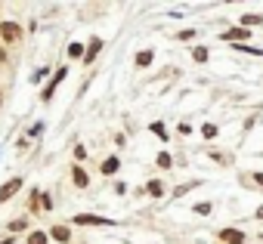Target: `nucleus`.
<instances>
[{
    "instance_id": "f8f14e48",
    "label": "nucleus",
    "mask_w": 263,
    "mask_h": 244,
    "mask_svg": "<svg viewBox=\"0 0 263 244\" xmlns=\"http://www.w3.org/2000/svg\"><path fill=\"white\" fill-rule=\"evenodd\" d=\"M263 22V16H257V13H248V16H238V25L241 28H251V25H260Z\"/></svg>"
},
{
    "instance_id": "f257e3e1",
    "label": "nucleus",
    "mask_w": 263,
    "mask_h": 244,
    "mask_svg": "<svg viewBox=\"0 0 263 244\" xmlns=\"http://www.w3.org/2000/svg\"><path fill=\"white\" fill-rule=\"evenodd\" d=\"M65 74H68V68H59V71L53 74V80H50V84H47V90L41 93V99H44V102H50V99H53V93L59 90V84L65 80Z\"/></svg>"
},
{
    "instance_id": "9d476101",
    "label": "nucleus",
    "mask_w": 263,
    "mask_h": 244,
    "mask_svg": "<svg viewBox=\"0 0 263 244\" xmlns=\"http://www.w3.org/2000/svg\"><path fill=\"white\" fill-rule=\"evenodd\" d=\"M50 235H53L56 241H62V244H65V241L71 238V229H68V226H53V229H50Z\"/></svg>"
},
{
    "instance_id": "c756f323",
    "label": "nucleus",
    "mask_w": 263,
    "mask_h": 244,
    "mask_svg": "<svg viewBox=\"0 0 263 244\" xmlns=\"http://www.w3.org/2000/svg\"><path fill=\"white\" fill-rule=\"evenodd\" d=\"M0 102H4V99H0Z\"/></svg>"
},
{
    "instance_id": "39448f33",
    "label": "nucleus",
    "mask_w": 263,
    "mask_h": 244,
    "mask_svg": "<svg viewBox=\"0 0 263 244\" xmlns=\"http://www.w3.org/2000/svg\"><path fill=\"white\" fill-rule=\"evenodd\" d=\"M223 40H232V44H241V40H251V28H229V31H223Z\"/></svg>"
},
{
    "instance_id": "dca6fc26",
    "label": "nucleus",
    "mask_w": 263,
    "mask_h": 244,
    "mask_svg": "<svg viewBox=\"0 0 263 244\" xmlns=\"http://www.w3.org/2000/svg\"><path fill=\"white\" fill-rule=\"evenodd\" d=\"M211 210H214V204H211V201H201V204H195V207H192V213H201V216H208Z\"/></svg>"
},
{
    "instance_id": "aec40b11",
    "label": "nucleus",
    "mask_w": 263,
    "mask_h": 244,
    "mask_svg": "<svg viewBox=\"0 0 263 244\" xmlns=\"http://www.w3.org/2000/svg\"><path fill=\"white\" fill-rule=\"evenodd\" d=\"M201 136L214 139V136H217V127H214V124H204V127H201Z\"/></svg>"
},
{
    "instance_id": "20e7f679",
    "label": "nucleus",
    "mask_w": 263,
    "mask_h": 244,
    "mask_svg": "<svg viewBox=\"0 0 263 244\" xmlns=\"http://www.w3.org/2000/svg\"><path fill=\"white\" fill-rule=\"evenodd\" d=\"M19 189H22V179H19V176H16V179H7L4 186H0V204H4V201H10V198L19 192Z\"/></svg>"
},
{
    "instance_id": "4468645a",
    "label": "nucleus",
    "mask_w": 263,
    "mask_h": 244,
    "mask_svg": "<svg viewBox=\"0 0 263 244\" xmlns=\"http://www.w3.org/2000/svg\"><path fill=\"white\" fill-rule=\"evenodd\" d=\"M47 241H50V235H47V232H41V229L28 235V244H47Z\"/></svg>"
},
{
    "instance_id": "cd10ccee",
    "label": "nucleus",
    "mask_w": 263,
    "mask_h": 244,
    "mask_svg": "<svg viewBox=\"0 0 263 244\" xmlns=\"http://www.w3.org/2000/svg\"><path fill=\"white\" fill-rule=\"evenodd\" d=\"M0 244H16V238H4V241H0Z\"/></svg>"
},
{
    "instance_id": "a211bd4d",
    "label": "nucleus",
    "mask_w": 263,
    "mask_h": 244,
    "mask_svg": "<svg viewBox=\"0 0 263 244\" xmlns=\"http://www.w3.org/2000/svg\"><path fill=\"white\" fill-rule=\"evenodd\" d=\"M208 56H211V53H208L204 47H195V50H192V59H195V62H208Z\"/></svg>"
},
{
    "instance_id": "1a4fd4ad",
    "label": "nucleus",
    "mask_w": 263,
    "mask_h": 244,
    "mask_svg": "<svg viewBox=\"0 0 263 244\" xmlns=\"http://www.w3.org/2000/svg\"><path fill=\"white\" fill-rule=\"evenodd\" d=\"M118 167H121V161L111 155V158H105V161H102V167H99V170H102L105 176H111V173H118Z\"/></svg>"
},
{
    "instance_id": "9b49d317",
    "label": "nucleus",
    "mask_w": 263,
    "mask_h": 244,
    "mask_svg": "<svg viewBox=\"0 0 263 244\" xmlns=\"http://www.w3.org/2000/svg\"><path fill=\"white\" fill-rule=\"evenodd\" d=\"M71 179H74V186H78V189H87V186H90V179H87V173H84L81 167H74V170H71Z\"/></svg>"
},
{
    "instance_id": "0eeeda50",
    "label": "nucleus",
    "mask_w": 263,
    "mask_h": 244,
    "mask_svg": "<svg viewBox=\"0 0 263 244\" xmlns=\"http://www.w3.org/2000/svg\"><path fill=\"white\" fill-rule=\"evenodd\" d=\"M99 50H102V40H99V37H93V40H90V47H87V53H84V62L90 65V62L99 56Z\"/></svg>"
},
{
    "instance_id": "4be33fe9",
    "label": "nucleus",
    "mask_w": 263,
    "mask_h": 244,
    "mask_svg": "<svg viewBox=\"0 0 263 244\" xmlns=\"http://www.w3.org/2000/svg\"><path fill=\"white\" fill-rule=\"evenodd\" d=\"M192 37H195V31H192V28H186V31H180V34H177V40H192Z\"/></svg>"
},
{
    "instance_id": "393cba45",
    "label": "nucleus",
    "mask_w": 263,
    "mask_h": 244,
    "mask_svg": "<svg viewBox=\"0 0 263 244\" xmlns=\"http://www.w3.org/2000/svg\"><path fill=\"white\" fill-rule=\"evenodd\" d=\"M37 133H44V124H31V130H28V136H37Z\"/></svg>"
},
{
    "instance_id": "2eb2a0df",
    "label": "nucleus",
    "mask_w": 263,
    "mask_h": 244,
    "mask_svg": "<svg viewBox=\"0 0 263 244\" xmlns=\"http://www.w3.org/2000/svg\"><path fill=\"white\" fill-rule=\"evenodd\" d=\"M155 164H158V167H164V170H167V167H174V158H171V155H167V152H161V155H158V158H155Z\"/></svg>"
},
{
    "instance_id": "f03ea898",
    "label": "nucleus",
    "mask_w": 263,
    "mask_h": 244,
    "mask_svg": "<svg viewBox=\"0 0 263 244\" xmlns=\"http://www.w3.org/2000/svg\"><path fill=\"white\" fill-rule=\"evenodd\" d=\"M217 238H220L223 244H245V238H248V235H245L241 229H220V232H217Z\"/></svg>"
},
{
    "instance_id": "7ed1b4c3",
    "label": "nucleus",
    "mask_w": 263,
    "mask_h": 244,
    "mask_svg": "<svg viewBox=\"0 0 263 244\" xmlns=\"http://www.w3.org/2000/svg\"><path fill=\"white\" fill-rule=\"evenodd\" d=\"M0 37H4L7 44H16V40L22 37V28H19L16 22H4V25H0Z\"/></svg>"
},
{
    "instance_id": "a878e982",
    "label": "nucleus",
    "mask_w": 263,
    "mask_h": 244,
    "mask_svg": "<svg viewBox=\"0 0 263 244\" xmlns=\"http://www.w3.org/2000/svg\"><path fill=\"white\" fill-rule=\"evenodd\" d=\"M74 158H78V161L87 158V149H84V146H74Z\"/></svg>"
},
{
    "instance_id": "5701e85b",
    "label": "nucleus",
    "mask_w": 263,
    "mask_h": 244,
    "mask_svg": "<svg viewBox=\"0 0 263 244\" xmlns=\"http://www.w3.org/2000/svg\"><path fill=\"white\" fill-rule=\"evenodd\" d=\"M47 74H50V68H44V65H41V68L31 74V80H41V77H47Z\"/></svg>"
},
{
    "instance_id": "412c9836",
    "label": "nucleus",
    "mask_w": 263,
    "mask_h": 244,
    "mask_svg": "<svg viewBox=\"0 0 263 244\" xmlns=\"http://www.w3.org/2000/svg\"><path fill=\"white\" fill-rule=\"evenodd\" d=\"M211 158H214V161H220V164H229V161H232V158H229V155H223V152H211Z\"/></svg>"
},
{
    "instance_id": "bb28decb",
    "label": "nucleus",
    "mask_w": 263,
    "mask_h": 244,
    "mask_svg": "<svg viewBox=\"0 0 263 244\" xmlns=\"http://www.w3.org/2000/svg\"><path fill=\"white\" fill-rule=\"evenodd\" d=\"M251 179H254V182H260V186H263V173H254V176H251Z\"/></svg>"
},
{
    "instance_id": "423d86ee",
    "label": "nucleus",
    "mask_w": 263,
    "mask_h": 244,
    "mask_svg": "<svg viewBox=\"0 0 263 244\" xmlns=\"http://www.w3.org/2000/svg\"><path fill=\"white\" fill-rule=\"evenodd\" d=\"M74 222H78V226H111V219H105V216H93V213H78Z\"/></svg>"
},
{
    "instance_id": "c85d7f7f",
    "label": "nucleus",
    "mask_w": 263,
    "mask_h": 244,
    "mask_svg": "<svg viewBox=\"0 0 263 244\" xmlns=\"http://www.w3.org/2000/svg\"><path fill=\"white\" fill-rule=\"evenodd\" d=\"M254 216H257V219H263V207H257V213H254Z\"/></svg>"
},
{
    "instance_id": "ddd939ff",
    "label": "nucleus",
    "mask_w": 263,
    "mask_h": 244,
    "mask_svg": "<svg viewBox=\"0 0 263 244\" xmlns=\"http://www.w3.org/2000/svg\"><path fill=\"white\" fill-rule=\"evenodd\" d=\"M146 192H149L152 198H161V195H164V182H158V179H152V182L146 186Z\"/></svg>"
},
{
    "instance_id": "6e6552de",
    "label": "nucleus",
    "mask_w": 263,
    "mask_h": 244,
    "mask_svg": "<svg viewBox=\"0 0 263 244\" xmlns=\"http://www.w3.org/2000/svg\"><path fill=\"white\" fill-rule=\"evenodd\" d=\"M155 62V50H143V53H137V68H149Z\"/></svg>"
},
{
    "instance_id": "b1692460",
    "label": "nucleus",
    "mask_w": 263,
    "mask_h": 244,
    "mask_svg": "<svg viewBox=\"0 0 263 244\" xmlns=\"http://www.w3.org/2000/svg\"><path fill=\"white\" fill-rule=\"evenodd\" d=\"M22 229H25V219H13L10 222V232H22Z\"/></svg>"
},
{
    "instance_id": "6ab92c4d",
    "label": "nucleus",
    "mask_w": 263,
    "mask_h": 244,
    "mask_svg": "<svg viewBox=\"0 0 263 244\" xmlns=\"http://www.w3.org/2000/svg\"><path fill=\"white\" fill-rule=\"evenodd\" d=\"M152 133H155V136H161V139L167 143V130H164V124H161V120H155V124H152Z\"/></svg>"
},
{
    "instance_id": "f3484780",
    "label": "nucleus",
    "mask_w": 263,
    "mask_h": 244,
    "mask_svg": "<svg viewBox=\"0 0 263 244\" xmlns=\"http://www.w3.org/2000/svg\"><path fill=\"white\" fill-rule=\"evenodd\" d=\"M84 53H87V50H84L81 44H71V47H68V56H71V59H84Z\"/></svg>"
}]
</instances>
